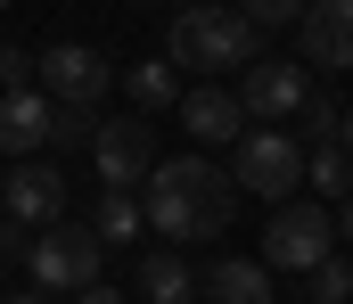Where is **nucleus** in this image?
I'll use <instances>...</instances> for the list:
<instances>
[{"label": "nucleus", "instance_id": "f257e3e1", "mask_svg": "<svg viewBox=\"0 0 353 304\" xmlns=\"http://www.w3.org/2000/svg\"><path fill=\"white\" fill-rule=\"evenodd\" d=\"M230 214H239V181L222 165H205V148L165 156L148 173V230H165V239H222Z\"/></svg>", "mask_w": 353, "mask_h": 304}, {"label": "nucleus", "instance_id": "f03ea898", "mask_svg": "<svg viewBox=\"0 0 353 304\" xmlns=\"http://www.w3.org/2000/svg\"><path fill=\"white\" fill-rule=\"evenodd\" d=\"M255 17L247 8H214V0H197V8H181L173 33H165V58L173 66H189V74H222V66H255Z\"/></svg>", "mask_w": 353, "mask_h": 304}, {"label": "nucleus", "instance_id": "7ed1b4c3", "mask_svg": "<svg viewBox=\"0 0 353 304\" xmlns=\"http://www.w3.org/2000/svg\"><path fill=\"white\" fill-rule=\"evenodd\" d=\"M99 230L90 222H50L41 239H33V255H25V272H33V288H50V296H83L99 288Z\"/></svg>", "mask_w": 353, "mask_h": 304}, {"label": "nucleus", "instance_id": "20e7f679", "mask_svg": "<svg viewBox=\"0 0 353 304\" xmlns=\"http://www.w3.org/2000/svg\"><path fill=\"white\" fill-rule=\"evenodd\" d=\"M329 239H337L329 205L288 198L279 214H271V230H263V263L271 272H312V263H329Z\"/></svg>", "mask_w": 353, "mask_h": 304}, {"label": "nucleus", "instance_id": "39448f33", "mask_svg": "<svg viewBox=\"0 0 353 304\" xmlns=\"http://www.w3.org/2000/svg\"><path fill=\"white\" fill-rule=\"evenodd\" d=\"M230 181L239 190H255V198H288L296 181H304V148H296V132H239V165H230Z\"/></svg>", "mask_w": 353, "mask_h": 304}, {"label": "nucleus", "instance_id": "423d86ee", "mask_svg": "<svg viewBox=\"0 0 353 304\" xmlns=\"http://www.w3.org/2000/svg\"><path fill=\"white\" fill-rule=\"evenodd\" d=\"M90 156H99V181H107V190H132V181H148V173H157V140H148V123H140V115L99 123V132H90Z\"/></svg>", "mask_w": 353, "mask_h": 304}, {"label": "nucleus", "instance_id": "0eeeda50", "mask_svg": "<svg viewBox=\"0 0 353 304\" xmlns=\"http://www.w3.org/2000/svg\"><path fill=\"white\" fill-rule=\"evenodd\" d=\"M107 83H115V66H107L90 41H58V50L41 58V91H50L58 107H99Z\"/></svg>", "mask_w": 353, "mask_h": 304}, {"label": "nucleus", "instance_id": "6e6552de", "mask_svg": "<svg viewBox=\"0 0 353 304\" xmlns=\"http://www.w3.org/2000/svg\"><path fill=\"white\" fill-rule=\"evenodd\" d=\"M304 99H312V83H304V66H288V58H263V66L239 74V107H247V123L304 115Z\"/></svg>", "mask_w": 353, "mask_h": 304}, {"label": "nucleus", "instance_id": "1a4fd4ad", "mask_svg": "<svg viewBox=\"0 0 353 304\" xmlns=\"http://www.w3.org/2000/svg\"><path fill=\"white\" fill-rule=\"evenodd\" d=\"M58 123H66V107L50 99V91H0V156H33V148H50L58 140Z\"/></svg>", "mask_w": 353, "mask_h": 304}, {"label": "nucleus", "instance_id": "9d476101", "mask_svg": "<svg viewBox=\"0 0 353 304\" xmlns=\"http://www.w3.org/2000/svg\"><path fill=\"white\" fill-rule=\"evenodd\" d=\"M0 214H17V222H33V230L66 222V173H58V165H17V173L0 181Z\"/></svg>", "mask_w": 353, "mask_h": 304}, {"label": "nucleus", "instance_id": "9b49d317", "mask_svg": "<svg viewBox=\"0 0 353 304\" xmlns=\"http://www.w3.org/2000/svg\"><path fill=\"white\" fill-rule=\"evenodd\" d=\"M296 41H304V66H353V0H304L296 17Z\"/></svg>", "mask_w": 353, "mask_h": 304}, {"label": "nucleus", "instance_id": "f8f14e48", "mask_svg": "<svg viewBox=\"0 0 353 304\" xmlns=\"http://www.w3.org/2000/svg\"><path fill=\"white\" fill-rule=\"evenodd\" d=\"M181 132L197 140V148H239V132H247V107H239V91H214V83H197V91H181Z\"/></svg>", "mask_w": 353, "mask_h": 304}, {"label": "nucleus", "instance_id": "ddd939ff", "mask_svg": "<svg viewBox=\"0 0 353 304\" xmlns=\"http://www.w3.org/2000/svg\"><path fill=\"white\" fill-rule=\"evenodd\" d=\"M205 304H279L271 296V263L263 255H222V263H205Z\"/></svg>", "mask_w": 353, "mask_h": 304}, {"label": "nucleus", "instance_id": "4468645a", "mask_svg": "<svg viewBox=\"0 0 353 304\" xmlns=\"http://www.w3.org/2000/svg\"><path fill=\"white\" fill-rule=\"evenodd\" d=\"M189 288H197V272H189L181 255H148V263H140V296L148 304H189Z\"/></svg>", "mask_w": 353, "mask_h": 304}, {"label": "nucleus", "instance_id": "2eb2a0df", "mask_svg": "<svg viewBox=\"0 0 353 304\" xmlns=\"http://www.w3.org/2000/svg\"><path fill=\"white\" fill-rule=\"evenodd\" d=\"M90 230H99V239H140V230H148V198L107 190V198H99V214H90Z\"/></svg>", "mask_w": 353, "mask_h": 304}, {"label": "nucleus", "instance_id": "dca6fc26", "mask_svg": "<svg viewBox=\"0 0 353 304\" xmlns=\"http://www.w3.org/2000/svg\"><path fill=\"white\" fill-rule=\"evenodd\" d=\"M304 173H312L321 198H353V148H345V140H321V148L304 156Z\"/></svg>", "mask_w": 353, "mask_h": 304}, {"label": "nucleus", "instance_id": "f3484780", "mask_svg": "<svg viewBox=\"0 0 353 304\" xmlns=\"http://www.w3.org/2000/svg\"><path fill=\"white\" fill-rule=\"evenodd\" d=\"M132 107H181V66H173V58L132 66Z\"/></svg>", "mask_w": 353, "mask_h": 304}, {"label": "nucleus", "instance_id": "a211bd4d", "mask_svg": "<svg viewBox=\"0 0 353 304\" xmlns=\"http://www.w3.org/2000/svg\"><path fill=\"white\" fill-rule=\"evenodd\" d=\"M304 296L312 304H353V263H337V255L312 263V272H304Z\"/></svg>", "mask_w": 353, "mask_h": 304}, {"label": "nucleus", "instance_id": "6ab92c4d", "mask_svg": "<svg viewBox=\"0 0 353 304\" xmlns=\"http://www.w3.org/2000/svg\"><path fill=\"white\" fill-rule=\"evenodd\" d=\"M239 8H247V17H255V25H296V17H304V0H239Z\"/></svg>", "mask_w": 353, "mask_h": 304}, {"label": "nucleus", "instance_id": "aec40b11", "mask_svg": "<svg viewBox=\"0 0 353 304\" xmlns=\"http://www.w3.org/2000/svg\"><path fill=\"white\" fill-rule=\"evenodd\" d=\"M25 74H41V58H25V50H0V91H25Z\"/></svg>", "mask_w": 353, "mask_h": 304}, {"label": "nucleus", "instance_id": "412c9836", "mask_svg": "<svg viewBox=\"0 0 353 304\" xmlns=\"http://www.w3.org/2000/svg\"><path fill=\"white\" fill-rule=\"evenodd\" d=\"M337 239H345V247H353V198L337 205Z\"/></svg>", "mask_w": 353, "mask_h": 304}, {"label": "nucleus", "instance_id": "4be33fe9", "mask_svg": "<svg viewBox=\"0 0 353 304\" xmlns=\"http://www.w3.org/2000/svg\"><path fill=\"white\" fill-rule=\"evenodd\" d=\"M74 304H123V296H115V288H83Z\"/></svg>", "mask_w": 353, "mask_h": 304}, {"label": "nucleus", "instance_id": "5701e85b", "mask_svg": "<svg viewBox=\"0 0 353 304\" xmlns=\"http://www.w3.org/2000/svg\"><path fill=\"white\" fill-rule=\"evenodd\" d=\"M8 304H50V288H33V296H8Z\"/></svg>", "mask_w": 353, "mask_h": 304}, {"label": "nucleus", "instance_id": "b1692460", "mask_svg": "<svg viewBox=\"0 0 353 304\" xmlns=\"http://www.w3.org/2000/svg\"><path fill=\"white\" fill-rule=\"evenodd\" d=\"M337 140H345V148H353V107H345V132H337Z\"/></svg>", "mask_w": 353, "mask_h": 304}, {"label": "nucleus", "instance_id": "393cba45", "mask_svg": "<svg viewBox=\"0 0 353 304\" xmlns=\"http://www.w3.org/2000/svg\"><path fill=\"white\" fill-rule=\"evenodd\" d=\"M0 8H8V0H0Z\"/></svg>", "mask_w": 353, "mask_h": 304}]
</instances>
